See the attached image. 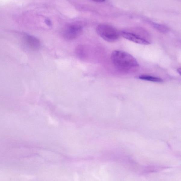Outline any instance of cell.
I'll use <instances>...</instances> for the list:
<instances>
[{
    "instance_id": "obj_1",
    "label": "cell",
    "mask_w": 181,
    "mask_h": 181,
    "mask_svg": "<svg viewBox=\"0 0 181 181\" xmlns=\"http://www.w3.org/2000/svg\"><path fill=\"white\" fill-rule=\"evenodd\" d=\"M111 58L114 65L122 70H129L139 65L133 56L123 51H114L112 52Z\"/></svg>"
},
{
    "instance_id": "obj_2",
    "label": "cell",
    "mask_w": 181,
    "mask_h": 181,
    "mask_svg": "<svg viewBox=\"0 0 181 181\" xmlns=\"http://www.w3.org/2000/svg\"><path fill=\"white\" fill-rule=\"evenodd\" d=\"M96 32L104 40L109 42L117 41L120 36L118 31L115 27L108 24H99L97 27Z\"/></svg>"
},
{
    "instance_id": "obj_3",
    "label": "cell",
    "mask_w": 181,
    "mask_h": 181,
    "mask_svg": "<svg viewBox=\"0 0 181 181\" xmlns=\"http://www.w3.org/2000/svg\"><path fill=\"white\" fill-rule=\"evenodd\" d=\"M83 31V26L80 23H70L64 26L62 30V35L65 39L72 40L80 36Z\"/></svg>"
},
{
    "instance_id": "obj_4",
    "label": "cell",
    "mask_w": 181,
    "mask_h": 181,
    "mask_svg": "<svg viewBox=\"0 0 181 181\" xmlns=\"http://www.w3.org/2000/svg\"><path fill=\"white\" fill-rule=\"evenodd\" d=\"M121 35L126 39L136 43L144 45H148L150 44V42L147 40L142 37L141 36L133 33L123 32H121Z\"/></svg>"
},
{
    "instance_id": "obj_5",
    "label": "cell",
    "mask_w": 181,
    "mask_h": 181,
    "mask_svg": "<svg viewBox=\"0 0 181 181\" xmlns=\"http://www.w3.org/2000/svg\"><path fill=\"white\" fill-rule=\"evenodd\" d=\"M24 43L28 47L33 50H38L40 45V40L38 38L29 34H24L23 36Z\"/></svg>"
},
{
    "instance_id": "obj_6",
    "label": "cell",
    "mask_w": 181,
    "mask_h": 181,
    "mask_svg": "<svg viewBox=\"0 0 181 181\" xmlns=\"http://www.w3.org/2000/svg\"><path fill=\"white\" fill-rule=\"evenodd\" d=\"M139 79L141 80L152 81L154 82H162L163 80L161 79L158 77L149 76H139Z\"/></svg>"
},
{
    "instance_id": "obj_7",
    "label": "cell",
    "mask_w": 181,
    "mask_h": 181,
    "mask_svg": "<svg viewBox=\"0 0 181 181\" xmlns=\"http://www.w3.org/2000/svg\"><path fill=\"white\" fill-rule=\"evenodd\" d=\"M151 25L154 28L161 32L166 33L168 31V28L162 24L152 22Z\"/></svg>"
},
{
    "instance_id": "obj_8",
    "label": "cell",
    "mask_w": 181,
    "mask_h": 181,
    "mask_svg": "<svg viewBox=\"0 0 181 181\" xmlns=\"http://www.w3.org/2000/svg\"><path fill=\"white\" fill-rule=\"evenodd\" d=\"M45 23L49 26H51V22L49 19H46L45 20Z\"/></svg>"
},
{
    "instance_id": "obj_9",
    "label": "cell",
    "mask_w": 181,
    "mask_h": 181,
    "mask_svg": "<svg viewBox=\"0 0 181 181\" xmlns=\"http://www.w3.org/2000/svg\"><path fill=\"white\" fill-rule=\"evenodd\" d=\"M95 2H105V1H94Z\"/></svg>"
},
{
    "instance_id": "obj_10",
    "label": "cell",
    "mask_w": 181,
    "mask_h": 181,
    "mask_svg": "<svg viewBox=\"0 0 181 181\" xmlns=\"http://www.w3.org/2000/svg\"><path fill=\"white\" fill-rule=\"evenodd\" d=\"M177 71H178V73H179V74H181V69H180V68L178 69Z\"/></svg>"
}]
</instances>
